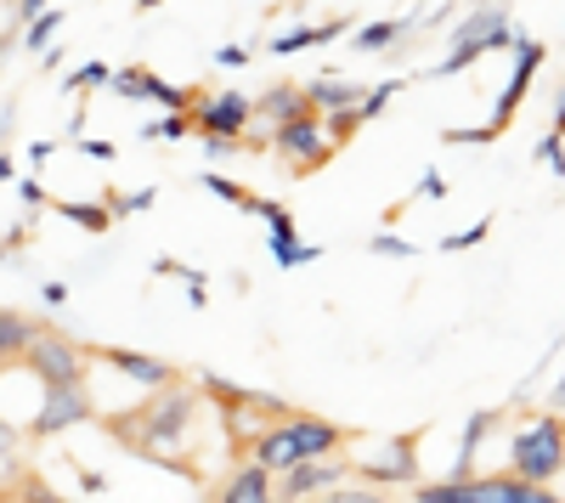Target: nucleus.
<instances>
[{"instance_id":"nucleus-1","label":"nucleus","mask_w":565,"mask_h":503,"mask_svg":"<svg viewBox=\"0 0 565 503\" xmlns=\"http://www.w3.org/2000/svg\"><path fill=\"white\" fill-rule=\"evenodd\" d=\"M193 419H199V396L175 379V385H159L153 402L130 407V414H114L103 430H108L114 441H125L130 452H141V459H153V464H164V470L193 475V470L175 459V441L193 436Z\"/></svg>"},{"instance_id":"nucleus-2","label":"nucleus","mask_w":565,"mask_h":503,"mask_svg":"<svg viewBox=\"0 0 565 503\" xmlns=\"http://www.w3.org/2000/svg\"><path fill=\"white\" fill-rule=\"evenodd\" d=\"M351 441V430H340V425H328V419H317V414H277L271 425H260L255 430V459L266 464V470H289V464H300V459H328L334 447H345Z\"/></svg>"},{"instance_id":"nucleus-3","label":"nucleus","mask_w":565,"mask_h":503,"mask_svg":"<svg viewBox=\"0 0 565 503\" xmlns=\"http://www.w3.org/2000/svg\"><path fill=\"white\" fill-rule=\"evenodd\" d=\"M186 125H193V136L204 142V153H238L249 125H255V103L244 97V90H221V97H210V103L193 97ZM249 148H255V136H249Z\"/></svg>"},{"instance_id":"nucleus-4","label":"nucleus","mask_w":565,"mask_h":503,"mask_svg":"<svg viewBox=\"0 0 565 503\" xmlns=\"http://www.w3.org/2000/svg\"><path fill=\"white\" fill-rule=\"evenodd\" d=\"M509 40H514L509 12H503V7H476V18H463V23L452 29V57L436 63V68H424L418 79H452V74H463V68H476L487 52H503Z\"/></svg>"},{"instance_id":"nucleus-5","label":"nucleus","mask_w":565,"mask_h":503,"mask_svg":"<svg viewBox=\"0 0 565 503\" xmlns=\"http://www.w3.org/2000/svg\"><path fill=\"white\" fill-rule=\"evenodd\" d=\"M509 470L526 475V481H554L565 470V419L559 414L532 419L521 436L509 441Z\"/></svg>"},{"instance_id":"nucleus-6","label":"nucleus","mask_w":565,"mask_h":503,"mask_svg":"<svg viewBox=\"0 0 565 503\" xmlns=\"http://www.w3.org/2000/svg\"><path fill=\"white\" fill-rule=\"evenodd\" d=\"M418 436L424 430H402V436H385V441H373V436H362L373 452L367 459H356V464H345L351 475H362L367 486H413L418 481Z\"/></svg>"},{"instance_id":"nucleus-7","label":"nucleus","mask_w":565,"mask_h":503,"mask_svg":"<svg viewBox=\"0 0 565 503\" xmlns=\"http://www.w3.org/2000/svg\"><path fill=\"white\" fill-rule=\"evenodd\" d=\"M23 362H29V374H34L40 385H85V362H90V356H85L79 340L40 329V334L29 340Z\"/></svg>"},{"instance_id":"nucleus-8","label":"nucleus","mask_w":565,"mask_h":503,"mask_svg":"<svg viewBox=\"0 0 565 503\" xmlns=\"http://www.w3.org/2000/svg\"><path fill=\"white\" fill-rule=\"evenodd\" d=\"M509 52H514V74H509V85L498 90V108H492V119H487L492 136H503V130L514 125V114H521L526 90L537 85V68H543V57H548L537 34H514V40H509Z\"/></svg>"},{"instance_id":"nucleus-9","label":"nucleus","mask_w":565,"mask_h":503,"mask_svg":"<svg viewBox=\"0 0 565 503\" xmlns=\"http://www.w3.org/2000/svg\"><path fill=\"white\" fill-rule=\"evenodd\" d=\"M271 153L289 159L295 175H311V170H322L328 159H334V142L322 136L317 114H295V119H277V130H271Z\"/></svg>"},{"instance_id":"nucleus-10","label":"nucleus","mask_w":565,"mask_h":503,"mask_svg":"<svg viewBox=\"0 0 565 503\" xmlns=\"http://www.w3.org/2000/svg\"><path fill=\"white\" fill-rule=\"evenodd\" d=\"M108 85H114V97H125V103H159L164 114H186V108H193V97H199L193 85H170V79H159L153 68H141V63L114 68Z\"/></svg>"},{"instance_id":"nucleus-11","label":"nucleus","mask_w":565,"mask_h":503,"mask_svg":"<svg viewBox=\"0 0 565 503\" xmlns=\"http://www.w3.org/2000/svg\"><path fill=\"white\" fill-rule=\"evenodd\" d=\"M40 390H45L40 414H34V436L40 441L45 436H63V430L85 425V419H97V402H90L85 385H40Z\"/></svg>"},{"instance_id":"nucleus-12","label":"nucleus","mask_w":565,"mask_h":503,"mask_svg":"<svg viewBox=\"0 0 565 503\" xmlns=\"http://www.w3.org/2000/svg\"><path fill=\"white\" fill-rule=\"evenodd\" d=\"M85 356H90V362H108L114 374H125V379H130V385H141V390H159V385H175V379H181L175 362L148 356V351H125V345H85Z\"/></svg>"},{"instance_id":"nucleus-13","label":"nucleus","mask_w":565,"mask_h":503,"mask_svg":"<svg viewBox=\"0 0 565 503\" xmlns=\"http://www.w3.org/2000/svg\"><path fill=\"white\" fill-rule=\"evenodd\" d=\"M266 226H271V260L282 266V271H295V266H311V260H322V249L317 244H300V233H295V215L282 210L277 199H260V210H255Z\"/></svg>"},{"instance_id":"nucleus-14","label":"nucleus","mask_w":565,"mask_h":503,"mask_svg":"<svg viewBox=\"0 0 565 503\" xmlns=\"http://www.w3.org/2000/svg\"><path fill=\"white\" fill-rule=\"evenodd\" d=\"M469 503H554L548 481H526V475H469L463 481Z\"/></svg>"},{"instance_id":"nucleus-15","label":"nucleus","mask_w":565,"mask_h":503,"mask_svg":"<svg viewBox=\"0 0 565 503\" xmlns=\"http://www.w3.org/2000/svg\"><path fill=\"white\" fill-rule=\"evenodd\" d=\"M351 470L345 464H328V459H300L282 470V481H271V497H317V492H334Z\"/></svg>"},{"instance_id":"nucleus-16","label":"nucleus","mask_w":565,"mask_h":503,"mask_svg":"<svg viewBox=\"0 0 565 503\" xmlns=\"http://www.w3.org/2000/svg\"><path fill=\"white\" fill-rule=\"evenodd\" d=\"M295 114H317V103L306 97V85H289V79H282V85H271V90H260V97H255V119H295Z\"/></svg>"},{"instance_id":"nucleus-17","label":"nucleus","mask_w":565,"mask_h":503,"mask_svg":"<svg viewBox=\"0 0 565 503\" xmlns=\"http://www.w3.org/2000/svg\"><path fill=\"white\" fill-rule=\"evenodd\" d=\"M492 425H498V407H481V414L476 419H469L463 425V441H458V459H452V481H469V475H476V447L492 436Z\"/></svg>"},{"instance_id":"nucleus-18","label":"nucleus","mask_w":565,"mask_h":503,"mask_svg":"<svg viewBox=\"0 0 565 503\" xmlns=\"http://www.w3.org/2000/svg\"><path fill=\"white\" fill-rule=\"evenodd\" d=\"M351 34V18H328L317 29H289V34H271V57H289V52H306V45H328V40H340Z\"/></svg>"},{"instance_id":"nucleus-19","label":"nucleus","mask_w":565,"mask_h":503,"mask_svg":"<svg viewBox=\"0 0 565 503\" xmlns=\"http://www.w3.org/2000/svg\"><path fill=\"white\" fill-rule=\"evenodd\" d=\"M221 497H226V503H260V497H271V470H266L260 459L238 464V470H232V481L221 486Z\"/></svg>"},{"instance_id":"nucleus-20","label":"nucleus","mask_w":565,"mask_h":503,"mask_svg":"<svg viewBox=\"0 0 565 503\" xmlns=\"http://www.w3.org/2000/svg\"><path fill=\"white\" fill-rule=\"evenodd\" d=\"M34 334H40V323H29L23 311H0V368H7V362H23Z\"/></svg>"},{"instance_id":"nucleus-21","label":"nucleus","mask_w":565,"mask_h":503,"mask_svg":"<svg viewBox=\"0 0 565 503\" xmlns=\"http://www.w3.org/2000/svg\"><path fill=\"white\" fill-rule=\"evenodd\" d=\"M52 210H57L63 221H74L79 233H90V238H103L108 226H114V210H108V204H74V199H57Z\"/></svg>"},{"instance_id":"nucleus-22","label":"nucleus","mask_w":565,"mask_h":503,"mask_svg":"<svg viewBox=\"0 0 565 503\" xmlns=\"http://www.w3.org/2000/svg\"><path fill=\"white\" fill-rule=\"evenodd\" d=\"M306 97H311L317 108H356V103H362V85H351V79H311Z\"/></svg>"},{"instance_id":"nucleus-23","label":"nucleus","mask_w":565,"mask_h":503,"mask_svg":"<svg viewBox=\"0 0 565 503\" xmlns=\"http://www.w3.org/2000/svg\"><path fill=\"white\" fill-rule=\"evenodd\" d=\"M402 34H407V23L402 18H385V23H362L351 40H356V52H391Z\"/></svg>"},{"instance_id":"nucleus-24","label":"nucleus","mask_w":565,"mask_h":503,"mask_svg":"<svg viewBox=\"0 0 565 503\" xmlns=\"http://www.w3.org/2000/svg\"><path fill=\"white\" fill-rule=\"evenodd\" d=\"M204 193L226 199L232 210H244V215H255V210H260V193H249L244 181H226V175H204Z\"/></svg>"},{"instance_id":"nucleus-25","label":"nucleus","mask_w":565,"mask_h":503,"mask_svg":"<svg viewBox=\"0 0 565 503\" xmlns=\"http://www.w3.org/2000/svg\"><path fill=\"white\" fill-rule=\"evenodd\" d=\"M63 29V12H52V7H40L29 23H23V45L29 52H45V45H52V34Z\"/></svg>"},{"instance_id":"nucleus-26","label":"nucleus","mask_w":565,"mask_h":503,"mask_svg":"<svg viewBox=\"0 0 565 503\" xmlns=\"http://www.w3.org/2000/svg\"><path fill=\"white\" fill-rule=\"evenodd\" d=\"M103 204L114 210V221H125V215L153 210V204H159V188H141V193H103Z\"/></svg>"},{"instance_id":"nucleus-27","label":"nucleus","mask_w":565,"mask_h":503,"mask_svg":"<svg viewBox=\"0 0 565 503\" xmlns=\"http://www.w3.org/2000/svg\"><path fill=\"white\" fill-rule=\"evenodd\" d=\"M322 130H328V142H334V148H345L351 136L362 130V114L356 108H328V125Z\"/></svg>"},{"instance_id":"nucleus-28","label":"nucleus","mask_w":565,"mask_h":503,"mask_svg":"<svg viewBox=\"0 0 565 503\" xmlns=\"http://www.w3.org/2000/svg\"><path fill=\"white\" fill-rule=\"evenodd\" d=\"M153 271H159V278H181V283H186V295H193V306H204V289H210V283H204V271L181 266V260H159Z\"/></svg>"},{"instance_id":"nucleus-29","label":"nucleus","mask_w":565,"mask_h":503,"mask_svg":"<svg viewBox=\"0 0 565 503\" xmlns=\"http://www.w3.org/2000/svg\"><path fill=\"white\" fill-rule=\"evenodd\" d=\"M396 90H402L396 79H385V85H373V90H362V103H356V114H362V125H367V119H380V114H385V108L396 103Z\"/></svg>"},{"instance_id":"nucleus-30","label":"nucleus","mask_w":565,"mask_h":503,"mask_svg":"<svg viewBox=\"0 0 565 503\" xmlns=\"http://www.w3.org/2000/svg\"><path fill=\"white\" fill-rule=\"evenodd\" d=\"M186 130H193V125H186V114H164V119L141 125V136H148V142H181Z\"/></svg>"},{"instance_id":"nucleus-31","label":"nucleus","mask_w":565,"mask_h":503,"mask_svg":"<svg viewBox=\"0 0 565 503\" xmlns=\"http://www.w3.org/2000/svg\"><path fill=\"white\" fill-rule=\"evenodd\" d=\"M108 74H114V63H79L63 79V90H97V85H108Z\"/></svg>"},{"instance_id":"nucleus-32","label":"nucleus","mask_w":565,"mask_h":503,"mask_svg":"<svg viewBox=\"0 0 565 503\" xmlns=\"http://www.w3.org/2000/svg\"><path fill=\"white\" fill-rule=\"evenodd\" d=\"M487 233H492V221H476V226H469V233H452V238H441V249H447V255H463V249L487 244Z\"/></svg>"},{"instance_id":"nucleus-33","label":"nucleus","mask_w":565,"mask_h":503,"mask_svg":"<svg viewBox=\"0 0 565 503\" xmlns=\"http://www.w3.org/2000/svg\"><path fill=\"white\" fill-rule=\"evenodd\" d=\"M367 249H373V255H396V260H413V255H418V249H413L407 238H396V233H380Z\"/></svg>"},{"instance_id":"nucleus-34","label":"nucleus","mask_w":565,"mask_h":503,"mask_svg":"<svg viewBox=\"0 0 565 503\" xmlns=\"http://www.w3.org/2000/svg\"><path fill=\"white\" fill-rule=\"evenodd\" d=\"M559 142H565V136H559V130H548V136H543V148H537V159H543L554 175H565V153H559Z\"/></svg>"},{"instance_id":"nucleus-35","label":"nucleus","mask_w":565,"mask_h":503,"mask_svg":"<svg viewBox=\"0 0 565 503\" xmlns=\"http://www.w3.org/2000/svg\"><path fill=\"white\" fill-rule=\"evenodd\" d=\"M418 193L430 199V204H441V199H447V181H441V170H424V175H418Z\"/></svg>"},{"instance_id":"nucleus-36","label":"nucleus","mask_w":565,"mask_h":503,"mask_svg":"<svg viewBox=\"0 0 565 503\" xmlns=\"http://www.w3.org/2000/svg\"><path fill=\"white\" fill-rule=\"evenodd\" d=\"M79 153H85V159H97V164H108V159H114V142H103V136H85Z\"/></svg>"},{"instance_id":"nucleus-37","label":"nucleus","mask_w":565,"mask_h":503,"mask_svg":"<svg viewBox=\"0 0 565 503\" xmlns=\"http://www.w3.org/2000/svg\"><path fill=\"white\" fill-rule=\"evenodd\" d=\"M18 199H23L29 210H40V204H45V188H40L34 175H23V181H18Z\"/></svg>"},{"instance_id":"nucleus-38","label":"nucleus","mask_w":565,"mask_h":503,"mask_svg":"<svg viewBox=\"0 0 565 503\" xmlns=\"http://www.w3.org/2000/svg\"><path fill=\"white\" fill-rule=\"evenodd\" d=\"M215 63H221V68H244V63H249V52H244V45H221Z\"/></svg>"},{"instance_id":"nucleus-39","label":"nucleus","mask_w":565,"mask_h":503,"mask_svg":"<svg viewBox=\"0 0 565 503\" xmlns=\"http://www.w3.org/2000/svg\"><path fill=\"white\" fill-rule=\"evenodd\" d=\"M40 295H45V306H63L68 300V283H40Z\"/></svg>"},{"instance_id":"nucleus-40","label":"nucleus","mask_w":565,"mask_h":503,"mask_svg":"<svg viewBox=\"0 0 565 503\" xmlns=\"http://www.w3.org/2000/svg\"><path fill=\"white\" fill-rule=\"evenodd\" d=\"M548 130H559V136H565V85L554 90V125H548Z\"/></svg>"},{"instance_id":"nucleus-41","label":"nucleus","mask_w":565,"mask_h":503,"mask_svg":"<svg viewBox=\"0 0 565 503\" xmlns=\"http://www.w3.org/2000/svg\"><path fill=\"white\" fill-rule=\"evenodd\" d=\"M40 7H45V0H18V12H12V18H18V23H29Z\"/></svg>"},{"instance_id":"nucleus-42","label":"nucleus","mask_w":565,"mask_h":503,"mask_svg":"<svg viewBox=\"0 0 565 503\" xmlns=\"http://www.w3.org/2000/svg\"><path fill=\"white\" fill-rule=\"evenodd\" d=\"M18 175V164H12V153H0V181H12Z\"/></svg>"},{"instance_id":"nucleus-43","label":"nucleus","mask_w":565,"mask_h":503,"mask_svg":"<svg viewBox=\"0 0 565 503\" xmlns=\"http://www.w3.org/2000/svg\"><path fill=\"white\" fill-rule=\"evenodd\" d=\"M548 402H554V407H565V379H554V390H548Z\"/></svg>"},{"instance_id":"nucleus-44","label":"nucleus","mask_w":565,"mask_h":503,"mask_svg":"<svg viewBox=\"0 0 565 503\" xmlns=\"http://www.w3.org/2000/svg\"><path fill=\"white\" fill-rule=\"evenodd\" d=\"M159 7V0H136V12H153Z\"/></svg>"},{"instance_id":"nucleus-45","label":"nucleus","mask_w":565,"mask_h":503,"mask_svg":"<svg viewBox=\"0 0 565 503\" xmlns=\"http://www.w3.org/2000/svg\"><path fill=\"white\" fill-rule=\"evenodd\" d=\"M476 7H492V0H476Z\"/></svg>"}]
</instances>
